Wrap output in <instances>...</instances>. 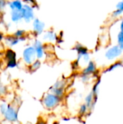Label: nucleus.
Wrapping results in <instances>:
<instances>
[{
	"instance_id": "f257e3e1",
	"label": "nucleus",
	"mask_w": 123,
	"mask_h": 124,
	"mask_svg": "<svg viewBox=\"0 0 123 124\" xmlns=\"http://www.w3.org/2000/svg\"><path fill=\"white\" fill-rule=\"evenodd\" d=\"M62 100V97H59L51 92H49L46 94V95L43 97L42 100V103L46 109L53 110L61 103Z\"/></svg>"
},
{
	"instance_id": "f03ea898",
	"label": "nucleus",
	"mask_w": 123,
	"mask_h": 124,
	"mask_svg": "<svg viewBox=\"0 0 123 124\" xmlns=\"http://www.w3.org/2000/svg\"><path fill=\"white\" fill-rule=\"evenodd\" d=\"M22 59L25 63L28 65H30L36 60H37L36 52L33 46H29L23 50Z\"/></svg>"
},
{
	"instance_id": "7ed1b4c3",
	"label": "nucleus",
	"mask_w": 123,
	"mask_h": 124,
	"mask_svg": "<svg viewBox=\"0 0 123 124\" xmlns=\"http://www.w3.org/2000/svg\"><path fill=\"white\" fill-rule=\"evenodd\" d=\"M123 51L120 48L119 45H114L109 47L105 52V57L109 61H113L118 59L123 54Z\"/></svg>"
},
{
	"instance_id": "20e7f679",
	"label": "nucleus",
	"mask_w": 123,
	"mask_h": 124,
	"mask_svg": "<svg viewBox=\"0 0 123 124\" xmlns=\"http://www.w3.org/2000/svg\"><path fill=\"white\" fill-rule=\"evenodd\" d=\"M22 11L23 15V20H25V23H29L31 21H33V20L35 19L33 7L30 6L28 4H24Z\"/></svg>"
},
{
	"instance_id": "39448f33",
	"label": "nucleus",
	"mask_w": 123,
	"mask_h": 124,
	"mask_svg": "<svg viewBox=\"0 0 123 124\" xmlns=\"http://www.w3.org/2000/svg\"><path fill=\"white\" fill-rule=\"evenodd\" d=\"M33 46L35 48L37 59H38V60L43 59L44 57V56H45V54H46L45 46H44L43 44L41 41H39L38 39H36L34 41V42H33Z\"/></svg>"
},
{
	"instance_id": "423d86ee",
	"label": "nucleus",
	"mask_w": 123,
	"mask_h": 124,
	"mask_svg": "<svg viewBox=\"0 0 123 124\" xmlns=\"http://www.w3.org/2000/svg\"><path fill=\"white\" fill-rule=\"evenodd\" d=\"M45 23L39 20L38 18H35L33 21V31L36 36H39L42 34L44 31Z\"/></svg>"
},
{
	"instance_id": "0eeeda50",
	"label": "nucleus",
	"mask_w": 123,
	"mask_h": 124,
	"mask_svg": "<svg viewBox=\"0 0 123 124\" xmlns=\"http://www.w3.org/2000/svg\"><path fill=\"white\" fill-rule=\"evenodd\" d=\"M97 71V67L94 61H90L82 70V75L91 76Z\"/></svg>"
},
{
	"instance_id": "6e6552de",
	"label": "nucleus",
	"mask_w": 123,
	"mask_h": 124,
	"mask_svg": "<svg viewBox=\"0 0 123 124\" xmlns=\"http://www.w3.org/2000/svg\"><path fill=\"white\" fill-rule=\"evenodd\" d=\"M59 36L53 31L49 30L46 31L43 35V39L49 43H54L58 41Z\"/></svg>"
},
{
	"instance_id": "1a4fd4ad",
	"label": "nucleus",
	"mask_w": 123,
	"mask_h": 124,
	"mask_svg": "<svg viewBox=\"0 0 123 124\" xmlns=\"http://www.w3.org/2000/svg\"><path fill=\"white\" fill-rule=\"evenodd\" d=\"M98 96H95L92 92L88 94L85 97V104L88 106L89 110H92L97 102Z\"/></svg>"
},
{
	"instance_id": "9d476101",
	"label": "nucleus",
	"mask_w": 123,
	"mask_h": 124,
	"mask_svg": "<svg viewBox=\"0 0 123 124\" xmlns=\"http://www.w3.org/2000/svg\"><path fill=\"white\" fill-rule=\"evenodd\" d=\"M73 49L77 52V55H78V59L77 60H80L84 55L88 54V49L84 46L83 45H82L81 44L78 43L77 44H75V46H74Z\"/></svg>"
},
{
	"instance_id": "9b49d317",
	"label": "nucleus",
	"mask_w": 123,
	"mask_h": 124,
	"mask_svg": "<svg viewBox=\"0 0 123 124\" xmlns=\"http://www.w3.org/2000/svg\"><path fill=\"white\" fill-rule=\"evenodd\" d=\"M11 20L14 23H17L23 20V15L22 9H14L11 12Z\"/></svg>"
},
{
	"instance_id": "f8f14e48",
	"label": "nucleus",
	"mask_w": 123,
	"mask_h": 124,
	"mask_svg": "<svg viewBox=\"0 0 123 124\" xmlns=\"http://www.w3.org/2000/svg\"><path fill=\"white\" fill-rule=\"evenodd\" d=\"M4 116H5L6 118L8 121H14L17 120V118L15 110L11 107L7 108V110Z\"/></svg>"
},
{
	"instance_id": "ddd939ff",
	"label": "nucleus",
	"mask_w": 123,
	"mask_h": 124,
	"mask_svg": "<svg viewBox=\"0 0 123 124\" xmlns=\"http://www.w3.org/2000/svg\"><path fill=\"white\" fill-rule=\"evenodd\" d=\"M8 5L12 10L14 9H22L24 4L20 0H13L10 2H8Z\"/></svg>"
},
{
	"instance_id": "4468645a",
	"label": "nucleus",
	"mask_w": 123,
	"mask_h": 124,
	"mask_svg": "<svg viewBox=\"0 0 123 124\" xmlns=\"http://www.w3.org/2000/svg\"><path fill=\"white\" fill-rule=\"evenodd\" d=\"M5 41L9 46H14L17 45L19 42H20V40L19 38L15 37L14 36H9L5 38Z\"/></svg>"
},
{
	"instance_id": "2eb2a0df",
	"label": "nucleus",
	"mask_w": 123,
	"mask_h": 124,
	"mask_svg": "<svg viewBox=\"0 0 123 124\" xmlns=\"http://www.w3.org/2000/svg\"><path fill=\"white\" fill-rule=\"evenodd\" d=\"M5 59L7 61L16 60V53L10 49H7L5 52Z\"/></svg>"
},
{
	"instance_id": "dca6fc26",
	"label": "nucleus",
	"mask_w": 123,
	"mask_h": 124,
	"mask_svg": "<svg viewBox=\"0 0 123 124\" xmlns=\"http://www.w3.org/2000/svg\"><path fill=\"white\" fill-rule=\"evenodd\" d=\"M123 66V62H120V61H117V62H115L114 63H112L111 65H109V67L106 70V72H110V71H112L114 70H116L117 68H119L120 67Z\"/></svg>"
},
{
	"instance_id": "f3484780",
	"label": "nucleus",
	"mask_w": 123,
	"mask_h": 124,
	"mask_svg": "<svg viewBox=\"0 0 123 124\" xmlns=\"http://www.w3.org/2000/svg\"><path fill=\"white\" fill-rule=\"evenodd\" d=\"M41 62L40 60L37 59L30 65H29L30 66L29 68H30V70L31 71H36V70H37L41 67Z\"/></svg>"
},
{
	"instance_id": "a211bd4d",
	"label": "nucleus",
	"mask_w": 123,
	"mask_h": 124,
	"mask_svg": "<svg viewBox=\"0 0 123 124\" xmlns=\"http://www.w3.org/2000/svg\"><path fill=\"white\" fill-rule=\"evenodd\" d=\"M100 83H101V81L100 80H98L94 85L93 86V89H92V92L94 93V94L95 96H98V94L99 92V86H100Z\"/></svg>"
},
{
	"instance_id": "6ab92c4d",
	"label": "nucleus",
	"mask_w": 123,
	"mask_h": 124,
	"mask_svg": "<svg viewBox=\"0 0 123 124\" xmlns=\"http://www.w3.org/2000/svg\"><path fill=\"white\" fill-rule=\"evenodd\" d=\"M89 110V108H88V106L84 103L83 105H80V108H79V114L81 116H83L85 114H86L88 113V111Z\"/></svg>"
},
{
	"instance_id": "aec40b11",
	"label": "nucleus",
	"mask_w": 123,
	"mask_h": 124,
	"mask_svg": "<svg viewBox=\"0 0 123 124\" xmlns=\"http://www.w3.org/2000/svg\"><path fill=\"white\" fill-rule=\"evenodd\" d=\"M25 33H26V31L25 30H23V29H18V30H17L14 33L13 36H14L17 38H21L22 36H25Z\"/></svg>"
},
{
	"instance_id": "412c9836",
	"label": "nucleus",
	"mask_w": 123,
	"mask_h": 124,
	"mask_svg": "<svg viewBox=\"0 0 123 124\" xmlns=\"http://www.w3.org/2000/svg\"><path fill=\"white\" fill-rule=\"evenodd\" d=\"M123 12L122 11H120V10H119V9H115L113 12H112V16L113 17V18H118V17H121V16H123Z\"/></svg>"
},
{
	"instance_id": "4be33fe9",
	"label": "nucleus",
	"mask_w": 123,
	"mask_h": 124,
	"mask_svg": "<svg viewBox=\"0 0 123 124\" xmlns=\"http://www.w3.org/2000/svg\"><path fill=\"white\" fill-rule=\"evenodd\" d=\"M7 4H8V2L6 0H0V12H2L3 11H4Z\"/></svg>"
},
{
	"instance_id": "5701e85b",
	"label": "nucleus",
	"mask_w": 123,
	"mask_h": 124,
	"mask_svg": "<svg viewBox=\"0 0 123 124\" xmlns=\"http://www.w3.org/2000/svg\"><path fill=\"white\" fill-rule=\"evenodd\" d=\"M117 44H120L123 42V31H120L119 33H117Z\"/></svg>"
},
{
	"instance_id": "b1692460",
	"label": "nucleus",
	"mask_w": 123,
	"mask_h": 124,
	"mask_svg": "<svg viewBox=\"0 0 123 124\" xmlns=\"http://www.w3.org/2000/svg\"><path fill=\"white\" fill-rule=\"evenodd\" d=\"M16 66H17V61H16V60L7 61V67L8 68H12L16 67Z\"/></svg>"
},
{
	"instance_id": "393cba45",
	"label": "nucleus",
	"mask_w": 123,
	"mask_h": 124,
	"mask_svg": "<svg viewBox=\"0 0 123 124\" xmlns=\"http://www.w3.org/2000/svg\"><path fill=\"white\" fill-rule=\"evenodd\" d=\"M23 1L25 2V4H28L30 6L33 7H35L37 6V4H36V0H23Z\"/></svg>"
},
{
	"instance_id": "a878e982",
	"label": "nucleus",
	"mask_w": 123,
	"mask_h": 124,
	"mask_svg": "<svg viewBox=\"0 0 123 124\" xmlns=\"http://www.w3.org/2000/svg\"><path fill=\"white\" fill-rule=\"evenodd\" d=\"M116 9H119V10H120V11H122L123 12V0L120 1L117 4V5H116Z\"/></svg>"
},
{
	"instance_id": "bb28decb",
	"label": "nucleus",
	"mask_w": 123,
	"mask_h": 124,
	"mask_svg": "<svg viewBox=\"0 0 123 124\" xmlns=\"http://www.w3.org/2000/svg\"><path fill=\"white\" fill-rule=\"evenodd\" d=\"M120 31H123V17H122V20L120 23Z\"/></svg>"
},
{
	"instance_id": "cd10ccee",
	"label": "nucleus",
	"mask_w": 123,
	"mask_h": 124,
	"mask_svg": "<svg viewBox=\"0 0 123 124\" xmlns=\"http://www.w3.org/2000/svg\"><path fill=\"white\" fill-rule=\"evenodd\" d=\"M36 124H46V123L43 121H38V123Z\"/></svg>"
},
{
	"instance_id": "c85d7f7f",
	"label": "nucleus",
	"mask_w": 123,
	"mask_h": 124,
	"mask_svg": "<svg viewBox=\"0 0 123 124\" xmlns=\"http://www.w3.org/2000/svg\"><path fill=\"white\" fill-rule=\"evenodd\" d=\"M119 45V46H120V48L122 49L123 51V43H121V44H118Z\"/></svg>"
},
{
	"instance_id": "c756f323",
	"label": "nucleus",
	"mask_w": 123,
	"mask_h": 124,
	"mask_svg": "<svg viewBox=\"0 0 123 124\" xmlns=\"http://www.w3.org/2000/svg\"><path fill=\"white\" fill-rule=\"evenodd\" d=\"M3 38H4V36H3V34L1 33H0V41L3 39Z\"/></svg>"
}]
</instances>
